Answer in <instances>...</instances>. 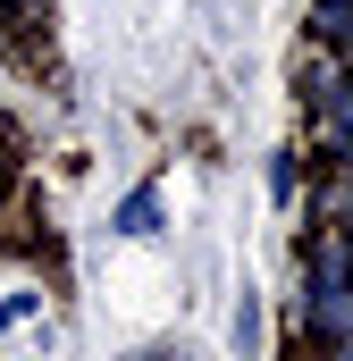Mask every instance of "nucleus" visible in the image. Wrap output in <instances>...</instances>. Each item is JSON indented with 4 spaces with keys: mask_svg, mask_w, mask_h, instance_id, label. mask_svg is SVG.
<instances>
[{
    "mask_svg": "<svg viewBox=\"0 0 353 361\" xmlns=\"http://www.w3.org/2000/svg\"><path fill=\"white\" fill-rule=\"evenodd\" d=\"M320 85V135H328V152H345L353 169V85H328V76H311Z\"/></svg>",
    "mask_w": 353,
    "mask_h": 361,
    "instance_id": "f03ea898",
    "label": "nucleus"
},
{
    "mask_svg": "<svg viewBox=\"0 0 353 361\" xmlns=\"http://www.w3.org/2000/svg\"><path fill=\"white\" fill-rule=\"evenodd\" d=\"M345 361H353V353H345Z\"/></svg>",
    "mask_w": 353,
    "mask_h": 361,
    "instance_id": "423d86ee",
    "label": "nucleus"
},
{
    "mask_svg": "<svg viewBox=\"0 0 353 361\" xmlns=\"http://www.w3.org/2000/svg\"><path fill=\"white\" fill-rule=\"evenodd\" d=\"M311 328L353 336V235H328L320 261H311Z\"/></svg>",
    "mask_w": 353,
    "mask_h": 361,
    "instance_id": "f257e3e1",
    "label": "nucleus"
},
{
    "mask_svg": "<svg viewBox=\"0 0 353 361\" xmlns=\"http://www.w3.org/2000/svg\"><path fill=\"white\" fill-rule=\"evenodd\" d=\"M118 235H160V193H152V185L118 202Z\"/></svg>",
    "mask_w": 353,
    "mask_h": 361,
    "instance_id": "7ed1b4c3",
    "label": "nucleus"
},
{
    "mask_svg": "<svg viewBox=\"0 0 353 361\" xmlns=\"http://www.w3.org/2000/svg\"><path fill=\"white\" fill-rule=\"evenodd\" d=\"M337 210H345V235H353V177H345V193H337Z\"/></svg>",
    "mask_w": 353,
    "mask_h": 361,
    "instance_id": "39448f33",
    "label": "nucleus"
},
{
    "mask_svg": "<svg viewBox=\"0 0 353 361\" xmlns=\"http://www.w3.org/2000/svg\"><path fill=\"white\" fill-rule=\"evenodd\" d=\"M311 25L328 42H353V0H311Z\"/></svg>",
    "mask_w": 353,
    "mask_h": 361,
    "instance_id": "20e7f679",
    "label": "nucleus"
}]
</instances>
